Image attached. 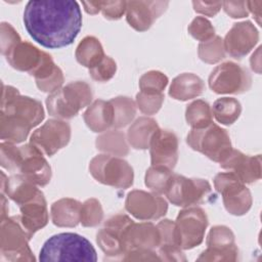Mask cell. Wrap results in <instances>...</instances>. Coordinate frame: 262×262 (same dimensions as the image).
Masks as SVG:
<instances>
[{
	"instance_id": "obj_1",
	"label": "cell",
	"mask_w": 262,
	"mask_h": 262,
	"mask_svg": "<svg viewBox=\"0 0 262 262\" xmlns=\"http://www.w3.org/2000/svg\"><path fill=\"white\" fill-rule=\"evenodd\" d=\"M24 25L34 41L50 49L71 45L82 28V12L77 1H29Z\"/></svg>"
},
{
	"instance_id": "obj_2",
	"label": "cell",
	"mask_w": 262,
	"mask_h": 262,
	"mask_svg": "<svg viewBox=\"0 0 262 262\" xmlns=\"http://www.w3.org/2000/svg\"><path fill=\"white\" fill-rule=\"evenodd\" d=\"M7 91V90H6ZM8 98L3 97L1 137L12 142H21L26 139L30 129L38 125L44 118L42 104L30 97L18 96L16 89L11 88Z\"/></svg>"
},
{
	"instance_id": "obj_3",
	"label": "cell",
	"mask_w": 262,
	"mask_h": 262,
	"mask_svg": "<svg viewBox=\"0 0 262 262\" xmlns=\"http://www.w3.org/2000/svg\"><path fill=\"white\" fill-rule=\"evenodd\" d=\"M40 261H87L97 260L96 251L92 244L84 236L62 232L49 237L43 245Z\"/></svg>"
},
{
	"instance_id": "obj_4",
	"label": "cell",
	"mask_w": 262,
	"mask_h": 262,
	"mask_svg": "<svg viewBox=\"0 0 262 262\" xmlns=\"http://www.w3.org/2000/svg\"><path fill=\"white\" fill-rule=\"evenodd\" d=\"M188 144L215 162H223L231 152L227 132L212 122L202 128H193L187 136Z\"/></svg>"
},
{
	"instance_id": "obj_5",
	"label": "cell",
	"mask_w": 262,
	"mask_h": 262,
	"mask_svg": "<svg viewBox=\"0 0 262 262\" xmlns=\"http://www.w3.org/2000/svg\"><path fill=\"white\" fill-rule=\"evenodd\" d=\"M91 89L85 83H72L47 98L48 111L52 116L71 118L91 101Z\"/></svg>"
},
{
	"instance_id": "obj_6",
	"label": "cell",
	"mask_w": 262,
	"mask_h": 262,
	"mask_svg": "<svg viewBox=\"0 0 262 262\" xmlns=\"http://www.w3.org/2000/svg\"><path fill=\"white\" fill-rule=\"evenodd\" d=\"M211 191L210 184L203 179H188L177 174H171L164 192L175 206L186 207L203 202Z\"/></svg>"
},
{
	"instance_id": "obj_7",
	"label": "cell",
	"mask_w": 262,
	"mask_h": 262,
	"mask_svg": "<svg viewBox=\"0 0 262 262\" xmlns=\"http://www.w3.org/2000/svg\"><path fill=\"white\" fill-rule=\"evenodd\" d=\"M207 223V217L201 209H189L180 212L176 223H174L176 246L182 249H191L200 245Z\"/></svg>"
},
{
	"instance_id": "obj_8",
	"label": "cell",
	"mask_w": 262,
	"mask_h": 262,
	"mask_svg": "<svg viewBox=\"0 0 262 262\" xmlns=\"http://www.w3.org/2000/svg\"><path fill=\"white\" fill-rule=\"evenodd\" d=\"M13 166L18 168L28 180L39 185H46L50 181V167L42 157V152L33 144L16 148Z\"/></svg>"
},
{
	"instance_id": "obj_9",
	"label": "cell",
	"mask_w": 262,
	"mask_h": 262,
	"mask_svg": "<svg viewBox=\"0 0 262 262\" xmlns=\"http://www.w3.org/2000/svg\"><path fill=\"white\" fill-rule=\"evenodd\" d=\"M250 84L248 72L233 62L218 66L209 78L210 87L217 93H239L247 90Z\"/></svg>"
},
{
	"instance_id": "obj_10",
	"label": "cell",
	"mask_w": 262,
	"mask_h": 262,
	"mask_svg": "<svg viewBox=\"0 0 262 262\" xmlns=\"http://www.w3.org/2000/svg\"><path fill=\"white\" fill-rule=\"evenodd\" d=\"M29 237L15 217L8 219L7 222L2 220L1 230V260H31L25 254L32 257L31 250L28 247Z\"/></svg>"
},
{
	"instance_id": "obj_11",
	"label": "cell",
	"mask_w": 262,
	"mask_h": 262,
	"mask_svg": "<svg viewBox=\"0 0 262 262\" xmlns=\"http://www.w3.org/2000/svg\"><path fill=\"white\" fill-rule=\"evenodd\" d=\"M69 124L49 120L31 136V144L47 156L53 155L57 149L64 146L70 139Z\"/></svg>"
},
{
	"instance_id": "obj_12",
	"label": "cell",
	"mask_w": 262,
	"mask_h": 262,
	"mask_svg": "<svg viewBox=\"0 0 262 262\" xmlns=\"http://www.w3.org/2000/svg\"><path fill=\"white\" fill-rule=\"evenodd\" d=\"M242 181L232 172L222 173L216 176L215 185L217 189L223 194V201L226 209L235 215H239L237 203L247 212L251 205L250 192L241 183Z\"/></svg>"
},
{
	"instance_id": "obj_13",
	"label": "cell",
	"mask_w": 262,
	"mask_h": 262,
	"mask_svg": "<svg viewBox=\"0 0 262 262\" xmlns=\"http://www.w3.org/2000/svg\"><path fill=\"white\" fill-rule=\"evenodd\" d=\"M151 164L171 169L177 161V138L167 130H155L150 137Z\"/></svg>"
},
{
	"instance_id": "obj_14",
	"label": "cell",
	"mask_w": 262,
	"mask_h": 262,
	"mask_svg": "<svg viewBox=\"0 0 262 262\" xmlns=\"http://www.w3.org/2000/svg\"><path fill=\"white\" fill-rule=\"evenodd\" d=\"M208 250L198 260H235L237 251L233 244L231 231L224 226L211 229L208 238Z\"/></svg>"
},
{
	"instance_id": "obj_15",
	"label": "cell",
	"mask_w": 262,
	"mask_h": 262,
	"mask_svg": "<svg viewBox=\"0 0 262 262\" xmlns=\"http://www.w3.org/2000/svg\"><path fill=\"white\" fill-rule=\"evenodd\" d=\"M132 223L127 216L118 215L107 220L104 228L97 233V243L107 255L124 254L123 235L126 228Z\"/></svg>"
},
{
	"instance_id": "obj_16",
	"label": "cell",
	"mask_w": 262,
	"mask_h": 262,
	"mask_svg": "<svg viewBox=\"0 0 262 262\" xmlns=\"http://www.w3.org/2000/svg\"><path fill=\"white\" fill-rule=\"evenodd\" d=\"M19 207L21 215L16 218L19 220L20 226L30 239L34 232L45 226L48 221L46 203L43 193L39 190L35 198L19 205Z\"/></svg>"
},
{
	"instance_id": "obj_17",
	"label": "cell",
	"mask_w": 262,
	"mask_h": 262,
	"mask_svg": "<svg viewBox=\"0 0 262 262\" xmlns=\"http://www.w3.org/2000/svg\"><path fill=\"white\" fill-rule=\"evenodd\" d=\"M123 162L124 161L119 160L117 158H112L106 155H100L99 157H96L95 159H93L91 163V173L92 175H95L97 173L104 172L95 178L98 181L105 184L128 187L129 185L132 184L133 174L118 173L116 171L114 172V170L120 167L123 164Z\"/></svg>"
},
{
	"instance_id": "obj_18",
	"label": "cell",
	"mask_w": 262,
	"mask_h": 262,
	"mask_svg": "<svg viewBox=\"0 0 262 262\" xmlns=\"http://www.w3.org/2000/svg\"><path fill=\"white\" fill-rule=\"evenodd\" d=\"M225 169H233L236 177L242 182H253L260 178V156L251 158L237 150H231L230 155L220 163Z\"/></svg>"
},
{
	"instance_id": "obj_19",
	"label": "cell",
	"mask_w": 262,
	"mask_h": 262,
	"mask_svg": "<svg viewBox=\"0 0 262 262\" xmlns=\"http://www.w3.org/2000/svg\"><path fill=\"white\" fill-rule=\"evenodd\" d=\"M225 39L239 40L236 43L225 48L230 55L239 58L243 55L247 54L256 44V42L258 41V34L252 24L250 21H247L235 24L231 31L228 32Z\"/></svg>"
},
{
	"instance_id": "obj_20",
	"label": "cell",
	"mask_w": 262,
	"mask_h": 262,
	"mask_svg": "<svg viewBox=\"0 0 262 262\" xmlns=\"http://www.w3.org/2000/svg\"><path fill=\"white\" fill-rule=\"evenodd\" d=\"M76 56L80 63L89 69H93L99 64L105 57L100 43L94 37H86L79 44Z\"/></svg>"
},
{
	"instance_id": "obj_21",
	"label": "cell",
	"mask_w": 262,
	"mask_h": 262,
	"mask_svg": "<svg viewBox=\"0 0 262 262\" xmlns=\"http://www.w3.org/2000/svg\"><path fill=\"white\" fill-rule=\"evenodd\" d=\"M213 115L215 119L221 124H232L241 114V104L234 98L223 97L214 102Z\"/></svg>"
},
{
	"instance_id": "obj_22",
	"label": "cell",
	"mask_w": 262,
	"mask_h": 262,
	"mask_svg": "<svg viewBox=\"0 0 262 262\" xmlns=\"http://www.w3.org/2000/svg\"><path fill=\"white\" fill-rule=\"evenodd\" d=\"M128 5L127 20L130 26L139 31L148 29L155 17L152 16L151 11L144 7L145 2H137V5L136 2H129Z\"/></svg>"
},
{
	"instance_id": "obj_23",
	"label": "cell",
	"mask_w": 262,
	"mask_h": 262,
	"mask_svg": "<svg viewBox=\"0 0 262 262\" xmlns=\"http://www.w3.org/2000/svg\"><path fill=\"white\" fill-rule=\"evenodd\" d=\"M186 113L198 114V116L187 119V122H189L193 128H202L211 123V113L207 102L198 100L187 107Z\"/></svg>"
},
{
	"instance_id": "obj_24",
	"label": "cell",
	"mask_w": 262,
	"mask_h": 262,
	"mask_svg": "<svg viewBox=\"0 0 262 262\" xmlns=\"http://www.w3.org/2000/svg\"><path fill=\"white\" fill-rule=\"evenodd\" d=\"M115 72L116 63L108 56H105L99 64H97L93 69H90V75L93 79L98 81H106L111 79L114 76Z\"/></svg>"
}]
</instances>
